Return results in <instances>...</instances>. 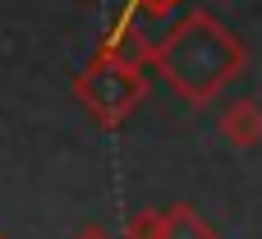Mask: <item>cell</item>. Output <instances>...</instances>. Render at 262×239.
Returning a JSON list of instances; mask_svg holds the SVG:
<instances>
[{"instance_id":"cell-2","label":"cell","mask_w":262,"mask_h":239,"mask_svg":"<svg viewBox=\"0 0 262 239\" xmlns=\"http://www.w3.org/2000/svg\"><path fill=\"white\" fill-rule=\"evenodd\" d=\"M74 97L101 129H115L147 101V69H143V60L101 41L92 51V60L74 74Z\"/></svg>"},{"instance_id":"cell-7","label":"cell","mask_w":262,"mask_h":239,"mask_svg":"<svg viewBox=\"0 0 262 239\" xmlns=\"http://www.w3.org/2000/svg\"><path fill=\"white\" fill-rule=\"evenodd\" d=\"M78 239H115V235H111V230H101V226H88Z\"/></svg>"},{"instance_id":"cell-6","label":"cell","mask_w":262,"mask_h":239,"mask_svg":"<svg viewBox=\"0 0 262 239\" xmlns=\"http://www.w3.org/2000/svg\"><path fill=\"white\" fill-rule=\"evenodd\" d=\"M180 0H129V9H143L147 18H161V14H170Z\"/></svg>"},{"instance_id":"cell-3","label":"cell","mask_w":262,"mask_h":239,"mask_svg":"<svg viewBox=\"0 0 262 239\" xmlns=\"http://www.w3.org/2000/svg\"><path fill=\"white\" fill-rule=\"evenodd\" d=\"M221 138L235 147H258L262 143V101L239 97L221 111Z\"/></svg>"},{"instance_id":"cell-8","label":"cell","mask_w":262,"mask_h":239,"mask_svg":"<svg viewBox=\"0 0 262 239\" xmlns=\"http://www.w3.org/2000/svg\"><path fill=\"white\" fill-rule=\"evenodd\" d=\"M0 239H5V235H0Z\"/></svg>"},{"instance_id":"cell-5","label":"cell","mask_w":262,"mask_h":239,"mask_svg":"<svg viewBox=\"0 0 262 239\" xmlns=\"http://www.w3.org/2000/svg\"><path fill=\"white\" fill-rule=\"evenodd\" d=\"M166 235V212H138L129 221V239H161Z\"/></svg>"},{"instance_id":"cell-1","label":"cell","mask_w":262,"mask_h":239,"mask_svg":"<svg viewBox=\"0 0 262 239\" xmlns=\"http://www.w3.org/2000/svg\"><path fill=\"white\" fill-rule=\"evenodd\" d=\"M166 88L189 101V106H207L216 101L249 64V46L235 37V28H226L212 9H193L184 14L157 46L147 60Z\"/></svg>"},{"instance_id":"cell-4","label":"cell","mask_w":262,"mask_h":239,"mask_svg":"<svg viewBox=\"0 0 262 239\" xmlns=\"http://www.w3.org/2000/svg\"><path fill=\"white\" fill-rule=\"evenodd\" d=\"M161 239H216V230H212L193 207H170V212H166V235Z\"/></svg>"}]
</instances>
